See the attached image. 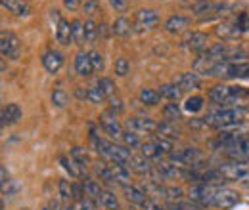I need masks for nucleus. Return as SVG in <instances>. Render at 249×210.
<instances>
[{"label": "nucleus", "instance_id": "nucleus-48", "mask_svg": "<svg viewBox=\"0 0 249 210\" xmlns=\"http://www.w3.org/2000/svg\"><path fill=\"white\" fill-rule=\"evenodd\" d=\"M157 144V147L163 151V153H173V140H169V138H163V136H156V140H154Z\"/></svg>", "mask_w": 249, "mask_h": 210}, {"label": "nucleus", "instance_id": "nucleus-24", "mask_svg": "<svg viewBox=\"0 0 249 210\" xmlns=\"http://www.w3.org/2000/svg\"><path fill=\"white\" fill-rule=\"evenodd\" d=\"M0 2L14 16H27L29 14V4L25 0H0Z\"/></svg>", "mask_w": 249, "mask_h": 210}, {"label": "nucleus", "instance_id": "nucleus-57", "mask_svg": "<svg viewBox=\"0 0 249 210\" xmlns=\"http://www.w3.org/2000/svg\"><path fill=\"white\" fill-rule=\"evenodd\" d=\"M77 96H79L81 99H83V97H87V90L83 92V90H81V88H77Z\"/></svg>", "mask_w": 249, "mask_h": 210}, {"label": "nucleus", "instance_id": "nucleus-55", "mask_svg": "<svg viewBox=\"0 0 249 210\" xmlns=\"http://www.w3.org/2000/svg\"><path fill=\"white\" fill-rule=\"evenodd\" d=\"M109 4H111V6H113L117 12H123L128 2H126V0H109Z\"/></svg>", "mask_w": 249, "mask_h": 210}, {"label": "nucleus", "instance_id": "nucleus-35", "mask_svg": "<svg viewBox=\"0 0 249 210\" xmlns=\"http://www.w3.org/2000/svg\"><path fill=\"white\" fill-rule=\"evenodd\" d=\"M73 42L75 44H85L87 42V36H85V23L75 19L73 21Z\"/></svg>", "mask_w": 249, "mask_h": 210}, {"label": "nucleus", "instance_id": "nucleus-33", "mask_svg": "<svg viewBox=\"0 0 249 210\" xmlns=\"http://www.w3.org/2000/svg\"><path fill=\"white\" fill-rule=\"evenodd\" d=\"M140 151H142V157H146V159H159V157L163 155V151L157 147L156 142H146V144H142V145H140Z\"/></svg>", "mask_w": 249, "mask_h": 210}, {"label": "nucleus", "instance_id": "nucleus-21", "mask_svg": "<svg viewBox=\"0 0 249 210\" xmlns=\"http://www.w3.org/2000/svg\"><path fill=\"white\" fill-rule=\"evenodd\" d=\"M128 164H130V168H132L136 174H140V176H150V174L154 172V168H152V164L148 162V159H146V157L132 155Z\"/></svg>", "mask_w": 249, "mask_h": 210}, {"label": "nucleus", "instance_id": "nucleus-34", "mask_svg": "<svg viewBox=\"0 0 249 210\" xmlns=\"http://www.w3.org/2000/svg\"><path fill=\"white\" fill-rule=\"evenodd\" d=\"M100 203H102V207H104V209H107V210L119 209V201H117V197H115V193H113V191H104V193H102Z\"/></svg>", "mask_w": 249, "mask_h": 210}, {"label": "nucleus", "instance_id": "nucleus-16", "mask_svg": "<svg viewBox=\"0 0 249 210\" xmlns=\"http://www.w3.org/2000/svg\"><path fill=\"white\" fill-rule=\"evenodd\" d=\"M56 40H58L60 44H63V46L71 44V42H73V23L62 19V21L56 25Z\"/></svg>", "mask_w": 249, "mask_h": 210}, {"label": "nucleus", "instance_id": "nucleus-50", "mask_svg": "<svg viewBox=\"0 0 249 210\" xmlns=\"http://www.w3.org/2000/svg\"><path fill=\"white\" fill-rule=\"evenodd\" d=\"M236 25H238L240 32H246V31H249V17H248V14H240V16L236 17Z\"/></svg>", "mask_w": 249, "mask_h": 210}, {"label": "nucleus", "instance_id": "nucleus-51", "mask_svg": "<svg viewBox=\"0 0 249 210\" xmlns=\"http://www.w3.org/2000/svg\"><path fill=\"white\" fill-rule=\"evenodd\" d=\"M123 103L119 101V99H115V97H109V111L111 113H115V115H119V113H123Z\"/></svg>", "mask_w": 249, "mask_h": 210}, {"label": "nucleus", "instance_id": "nucleus-54", "mask_svg": "<svg viewBox=\"0 0 249 210\" xmlns=\"http://www.w3.org/2000/svg\"><path fill=\"white\" fill-rule=\"evenodd\" d=\"M0 178H2V180H0V183H2V189H4V187L10 183V181H12V180H10V176H8L6 166H2V168H0Z\"/></svg>", "mask_w": 249, "mask_h": 210}, {"label": "nucleus", "instance_id": "nucleus-1", "mask_svg": "<svg viewBox=\"0 0 249 210\" xmlns=\"http://www.w3.org/2000/svg\"><path fill=\"white\" fill-rule=\"evenodd\" d=\"M244 119V109L242 107H226V105H217L213 107L205 117V124L207 126H213L218 130H224V128H232L236 124H240Z\"/></svg>", "mask_w": 249, "mask_h": 210}, {"label": "nucleus", "instance_id": "nucleus-31", "mask_svg": "<svg viewBox=\"0 0 249 210\" xmlns=\"http://www.w3.org/2000/svg\"><path fill=\"white\" fill-rule=\"evenodd\" d=\"M157 92L161 94V97L171 99V101H177V99L180 97V94H182V90H180L177 84H163Z\"/></svg>", "mask_w": 249, "mask_h": 210}, {"label": "nucleus", "instance_id": "nucleus-26", "mask_svg": "<svg viewBox=\"0 0 249 210\" xmlns=\"http://www.w3.org/2000/svg\"><path fill=\"white\" fill-rule=\"evenodd\" d=\"M60 162H62V166L73 176V178H79V176L85 174V168H83L73 157H65V155H62V157H60Z\"/></svg>", "mask_w": 249, "mask_h": 210}, {"label": "nucleus", "instance_id": "nucleus-29", "mask_svg": "<svg viewBox=\"0 0 249 210\" xmlns=\"http://www.w3.org/2000/svg\"><path fill=\"white\" fill-rule=\"evenodd\" d=\"M111 31L117 34V36H128L132 32V27H130V21L126 17H117L111 25Z\"/></svg>", "mask_w": 249, "mask_h": 210}, {"label": "nucleus", "instance_id": "nucleus-47", "mask_svg": "<svg viewBox=\"0 0 249 210\" xmlns=\"http://www.w3.org/2000/svg\"><path fill=\"white\" fill-rule=\"evenodd\" d=\"M100 0H87L85 2V6H83V12L89 16V17H92L94 14H98L100 12Z\"/></svg>", "mask_w": 249, "mask_h": 210}, {"label": "nucleus", "instance_id": "nucleus-22", "mask_svg": "<svg viewBox=\"0 0 249 210\" xmlns=\"http://www.w3.org/2000/svg\"><path fill=\"white\" fill-rule=\"evenodd\" d=\"M19 119H21V109H19L18 103H8V105L2 109V126L16 124Z\"/></svg>", "mask_w": 249, "mask_h": 210}, {"label": "nucleus", "instance_id": "nucleus-58", "mask_svg": "<svg viewBox=\"0 0 249 210\" xmlns=\"http://www.w3.org/2000/svg\"><path fill=\"white\" fill-rule=\"evenodd\" d=\"M248 107H249V101H248Z\"/></svg>", "mask_w": 249, "mask_h": 210}, {"label": "nucleus", "instance_id": "nucleus-60", "mask_svg": "<svg viewBox=\"0 0 249 210\" xmlns=\"http://www.w3.org/2000/svg\"><path fill=\"white\" fill-rule=\"evenodd\" d=\"M44 210H48V209H44Z\"/></svg>", "mask_w": 249, "mask_h": 210}, {"label": "nucleus", "instance_id": "nucleus-2", "mask_svg": "<svg viewBox=\"0 0 249 210\" xmlns=\"http://www.w3.org/2000/svg\"><path fill=\"white\" fill-rule=\"evenodd\" d=\"M220 185H211V183H194L188 189V197L192 203L199 207H211L215 205V195H217Z\"/></svg>", "mask_w": 249, "mask_h": 210}, {"label": "nucleus", "instance_id": "nucleus-40", "mask_svg": "<svg viewBox=\"0 0 249 210\" xmlns=\"http://www.w3.org/2000/svg\"><path fill=\"white\" fill-rule=\"evenodd\" d=\"M71 157L87 170V164H89V153H87V151L83 149V147H73V149H71Z\"/></svg>", "mask_w": 249, "mask_h": 210}, {"label": "nucleus", "instance_id": "nucleus-15", "mask_svg": "<svg viewBox=\"0 0 249 210\" xmlns=\"http://www.w3.org/2000/svg\"><path fill=\"white\" fill-rule=\"evenodd\" d=\"M217 34L218 36H222L224 40H234V38H238L242 32H240L238 25H236V17H234V19H226V21H222V23L217 27Z\"/></svg>", "mask_w": 249, "mask_h": 210}, {"label": "nucleus", "instance_id": "nucleus-12", "mask_svg": "<svg viewBox=\"0 0 249 210\" xmlns=\"http://www.w3.org/2000/svg\"><path fill=\"white\" fill-rule=\"evenodd\" d=\"M156 170L161 178H186V168L180 166V164H173V162L161 161L156 166Z\"/></svg>", "mask_w": 249, "mask_h": 210}, {"label": "nucleus", "instance_id": "nucleus-17", "mask_svg": "<svg viewBox=\"0 0 249 210\" xmlns=\"http://www.w3.org/2000/svg\"><path fill=\"white\" fill-rule=\"evenodd\" d=\"M157 21H159V16L152 8H144V10L136 12V23L140 27H154V25H157Z\"/></svg>", "mask_w": 249, "mask_h": 210}, {"label": "nucleus", "instance_id": "nucleus-41", "mask_svg": "<svg viewBox=\"0 0 249 210\" xmlns=\"http://www.w3.org/2000/svg\"><path fill=\"white\" fill-rule=\"evenodd\" d=\"M67 101H69V96H67V92L65 90L58 88V90L52 92V103H54L56 107H65Z\"/></svg>", "mask_w": 249, "mask_h": 210}, {"label": "nucleus", "instance_id": "nucleus-3", "mask_svg": "<svg viewBox=\"0 0 249 210\" xmlns=\"http://www.w3.org/2000/svg\"><path fill=\"white\" fill-rule=\"evenodd\" d=\"M222 79H249V63L248 61H217L215 75Z\"/></svg>", "mask_w": 249, "mask_h": 210}, {"label": "nucleus", "instance_id": "nucleus-18", "mask_svg": "<svg viewBox=\"0 0 249 210\" xmlns=\"http://www.w3.org/2000/svg\"><path fill=\"white\" fill-rule=\"evenodd\" d=\"M75 69L81 77H89L94 73L92 61H90V54H85V52H79L75 56Z\"/></svg>", "mask_w": 249, "mask_h": 210}, {"label": "nucleus", "instance_id": "nucleus-39", "mask_svg": "<svg viewBox=\"0 0 249 210\" xmlns=\"http://www.w3.org/2000/svg\"><path fill=\"white\" fill-rule=\"evenodd\" d=\"M184 109H186L188 113H197V111H201V109H203V97H199V96L188 97L186 103H184Z\"/></svg>", "mask_w": 249, "mask_h": 210}, {"label": "nucleus", "instance_id": "nucleus-42", "mask_svg": "<svg viewBox=\"0 0 249 210\" xmlns=\"http://www.w3.org/2000/svg\"><path fill=\"white\" fill-rule=\"evenodd\" d=\"M98 86L106 94V97H113V96H115V84H113L111 79H106V77L100 79V81H98Z\"/></svg>", "mask_w": 249, "mask_h": 210}, {"label": "nucleus", "instance_id": "nucleus-44", "mask_svg": "<svg viewBox=\"0 0 249 210\" xmlns=\"http://www.w3.org/2000/svg\"><path fill=\"white\" fill-rule=\"evenodd\" d=\"M124 142V145L126 147H130V149H134V147H138V145H142L140 144V140H138V136L132 132V130H126V132H123V138H121Z\"/></svg>", "mask_w": 249, "mask_h": 210}, {"label": "nucleus", "instance_id": "nucleus-4", "mask_svg": "<svg viewBox=\"0 0 249 210\" xmlns=\"http://www.w3.org/2000/svg\"><path fill=\"white\" fill-rule=\"evenodd\" d=\"M228 10V6L224 2H211V0H199L194 4V14L199 19H213L222 16Z\"/></svg>", "mask_w": 249, "mask_h": 210}, {"label": "nucleus", "instance_id": "nucleus-13", "mask_svg": "<svg viewBox=\"0 0 249 210\" xmlns=\"http://www.w3.org/2000/svg\"><path fill=\"white\" fill-rule=\"evenodd\" d=\"M173 84H177L182 92L184 90H196V88H199V86H201V79H199V75H197V73H182V75L175 77Z\"/></svg>", "mask_w": 249, "mask_h": 210}, {"label": "nucleus", "instance_id": "nucleus-20", "mask_svg": "<svg viewBox=\"0 0 249 210\" xmlns=\"http://www.w3.org/2000/svg\"><path fill=\"white\" fill-rule=\"evenodd\" d=\"M188 27H190V19L184 17V16H171V17L165 21V31H167V32H173V34L182 32V31H186Z\"/></svg>", "mask_w": 249, "mask_h": 210}, {"label": "nucleus", "instance_id": "nucleus-27", "mask_svg": "<svg viewBox=\"0 0 249 210\" xmlns=\"http://www.w3.org/2000/svg\"><path fill=\"white\" fill-rule=\"evenodd\" d=\"M83 187H85V195L89 197V199H92V201H100L102 199V187H100V183L92 178H85L83 180Z\"/></svg>", "mask_w": 249, "mask_h": 210}, {"label": "nucleus", "instance_id": "nucleus-30", "mask_svg": "<svg viewBox=\"0 0 249 210\" xmlns=\"http://www.w3.org/2000/svg\"><path fill=\"white\" fill-rule=\"evenodd\" d=\"M94 172H96V176H98L100 180H104L106 183H115L109 164H106V162H98V164L94 166ZM115 185H117V183H115Z\"/></svg>", "mask_w": 249, "mask_h": 210}, {"label": "nucleus", "instance_id": "nucleus-59", "mask_svg": "<svg viewBox=\"0 0 249 210\" xmlns=\"http://www.w3.org/2000/svg\"><path fill=\"white\" fill-rule=\"evenodd\" d=\"M23 210H29V209H23Z\"/></svg>", "mask_w": 249, "mask_h": 210}, {"label": "nucleus", "instance_id": "nucleus-49", "mask_svg": "<svg viewBox=\"0 0 249 210\" xmlns=\"http://www.w3.org/2000/svg\"><path fill=\"white\" fill-rule=\"evenodd\" d=\"M90 61H92L94 71H102L104 69V58L100 52H90Z\"/></svg>", "mask_w": 249, "mask_h": 210}, {"label": "nucleus", "instance_id": "nucleus-36", "mask_svg": "<svg viewBox=\"0 0 249 210\" xmlns=\"http://www.w3.org/2000/svg\"><path fill=\"white\" fill-rule=\"evenodd\" d=\"M58 189H60V199H62L63 203L73 199V183H69L67 180H60Z\"/></svg>", "mask_w": 249, "mask_h": 210}, {"label": "nucleus", "instance_id": "nucleus-56", "mask_svg": "<svg viewBox=\"0 0 249 210\" xmlns=\"http://www.w3.org/2000/svg\"><path fill=\"white\" fill-rule=\"evenodd\" d=\"M63 6L67 10H77L81 6V0H63Z\"/></svg>", "mask_w": 249, "mask_h": 210}, {"label": "nucleus", "instance_id": "nucleus-7", "mask_svg": "<svg viewBox=\"0 0 249 210\" xmlns=\"http://www.w3.org/2000/svg\"><path fill=\"white\" fill-rule=\"evenodd\" d=\"M220 170V174L224 176L226 181H238L244 180L246 176H249V168L242 162H234V161H228V162H222L217 166Z\"/></svg>", "mask_w": 249, "mask_h": 210}, {"label": "nucleus", "instance_id": "nucleus-8", "mask_svg": "<svg viewBox=\"0 0 249 210\" xmlns=\"http://www.w3.org/2000/svg\"><path fill=\"white\" fill-rule=\"evenodd\" d=\"M100 124H102V128H104L113 140H121V138H123V130H121V124H119L115 113L104 111V113L100 115Z\"/></svg>", "mask_w": 249, "mask_h": 210}, {"label": "nucleus", "instance_id": "nucleus-9", "mask_svg": "<svg viewBox=\"0 0 249 210\" xmlns=\"http://www.w3.org/2000/svg\"><path fill=\"white\" fill-rule=\"evenodd\" d=\"M240 203V195L232 189H224V187H218L217 195H215V207L222 210H228L232 207H236Z\"/></svg>", "mask_w": 249, "mask_h": 210}, {"label": "nucleus", "instance_id": "nucleus-6", "mask_svg": "<svg viewBox=\"0 0 249 210\" xmlns=\"http://www.w3.org/2000/svg\"><path fill=\"white\" fill-rule=\"evenodd\" d=\"M222 151H224V155H226L230 161L246 164V162H249V136H242L236 144L228 145L226 149H222Z\"/></svg>", "mask_w": 249, "mask_h": 210}, {"label": "nucleus", "instance_id": "nucleus-19", "mask_svg": "<svg viewBox=\"0 0 249 210\" xmlns=\"http://www.w3.org/2000/svg\"><path fill=\"white\" fill-rule=\"evenodd\" d=\"M184 46L194 50V52H205V46H207V34L205 32H192L184 40Z\"/></svg>", "mask_w": 249, "mask_h": 210}, {"label": "nucleus", "instance_id": "nucleus-5", "mask_svg": "<svg viewBox=\"0 0 249 210\" xmlns=\"http://www.w3.org/2000/svg\"><path fill=\"white\" fill-rule=\"evenodd\" d=\"M0 52L4 58H10V60H18L21 56V42L19 38L10 32V31H2L0 34Z\"/></svg>", "mask_w": 249, "mask_h": 210}, {"label": "nucleus", "instance_id": "nucleus-52", "mask_svg": "<svg viewBox=\"0 0 249 210\" xmlns=\"http://www.w3.org/2000/svg\"><path fill=\"white\" fill-rule=\"evenodd\" d=\"M18 189H19V183L12 180L10 183H8V185H6V187H4V189H2V195H6V197H12L14 193H18Z\"/></svg>", "mask_w": 249, "mask_h": 210}, {"label": "nucleus", "instance_id": "nucleus-23", "mask_svg": "<svg viewBox=\"0 0 249 210\" xmlns=\"http://www.w3.org/2000/svg\"><path fill=\"white\" fill-rule=\"evenodd\" d=\"M124 191V197H126V201H130L132 205H142L146 199H148V195L144 193V189L142 187H134V185H124L123 187Z\"/></svg>", "mask_w": 249, "mask_h": 210}, {"label": "nucleus", "instance_id": "nucleus-38", "mask_svg": "<svg viewBox=\"0 0 249 210\" xmlns=\"http://www.w3.org/2000/svg\"><path fill=\"white\" fill-rule=\"evenodd\" d=\"M163 117H165V120H169V122L178 120L180 119V109H178V105H177V103L165 105V107H163Z\"/></svg>", "mask_w": 249, "mask_h": 210}, {"label": "nucleus", "instance_id": "nucleus-46", "mask_svg": "<svg viewBox=\"0 0 249 210\" xmlns=\"http://www.w3.org/2000/svg\"><path fill=\"white\" fill-rule=\"evenodd\" d=\"M180 197H182V189L180 187H165V199H169L171 203H177V201H180Z\"/></svg>", "mask_w": 249, "mask_h": 210}, {"label": "nucleus", "instance_id": "nucleus-32", "mask_svg": "<svg viewBox=\"0 0 249 210\" xmlns=\"http://www.w3.org/2000/svg\"><path fill=\"white\" fill-rule=\"evenodd\" d=\"M157 132H159V136L169 138V140H175V138H178V134H180V132L173 126V122H169V120H165V122L157 124Z\"/></svg>", "mask_w": 249, "mask_h": 210}, {"label": "nucleus", "instance_id": "nucleus-53", "mask_svg": "<svg viewBox=\"0 0 249 210\" xmlns=\"http://www.w3.org/2000/svg\"><path fill=\"white\" fill-rule=\"evenodd\" d=\"M83 191H85V187H83V185H75V183H73V201H75V203H79V201H83V199H85Z\"/></svg>", "mask_w": 249, "mask_h": 210}, {"label": "nucleus", "instance_id": "nucleus-25", "mask_svg": "<svg viewBox=\"0 0 249 210\" xmlns=\"http://www.w3.org/2000/svg\"><path fill=\"white\" fill-rule=\"evenodd\" d=\"M109 168H111V174H113V180L119 185H128V168L126 164L121 162H109Z\"/></svg>", "mask_w": 249, "mask_h": 210}, {"label": "nucleus", "instance_id": "nucleus-11", "mask_svg": "<svg viewBox=\"0 0 249 210\" xmlns=\"http://www.w3.org/2000/svg\"><path fill=\"white\" fill-rule=\"evenodd\" d=\"M126 128L132 132H144V134H152L157 130V124L150 117H130L126 120Z\"/></svg>", "mask_w": 249, "mask_h": 210}, {"label": "nucleus", "instance_id": "nucleus-10", "mask_svg": "<svg viewBox=\"0 0 249 210\" xmlns=\"http://www.w3.org/2000/svg\"><path fill=\"white\" fill-rule=\"evenodd\" d=\"M209 99L215 101L217 105H226L232 107V86L226 84H217L209 90Z\"/></svg>", "mask_w": 249, "mask_h": 210}, {"label": "nucleus", "instance_id": "nucleus-45", "mask_svg": "<svg viewBox=\"0 0 249 210\" xmlns=\"http://www.w3.org/2000/svg\"><path fill=\"white\" fill-rule=\"evenodd\" d=\"M115 73L119 77H126L130 73V63H128L126 58H119V60L115 61Z\"/></svg>", "mask_w": 249, "mask_h": 210}, {"label": "nucleus", "instance_id": "nucleus-37", "mask_svg": "<svg viewBox=\"0 0 249 210\" xmlns=\"http://www.w3.org/2000/svg\"><path fill=\"white\" fill-rule=\"evenodd\" d=\"M85 36H87V44H94V42H96V38L100 36V32H98V25L94 23L92 19H89V21L85 23Z\"/></svg>", "mask_w": 249, "mask_h": 210}, {"label": "nucleus", "instance_id": "nucleus-14", "mask_svg": "<svg viewBox=\"0 0 249 210\" xmlns=\"http://www.w3.org/2000/svg\"><path fill=\"white\" fill-rule=\"evenodd\" d=\"M42 65L48 73H58L63 65V56L58 52V50H48L44 56H42Z\"/></svg>", "mask_w": 249, "mask_h": 210}, {"label": "nucleus", "instance_id": "nucleus-43", "mask_svg": "<svg viewBox=\"0 0 249 210\" xmlns=\"http://www.w3.org/2000/svg\"><path fill=\"white\" fill-rule=\"evenodd\" d=\"M87 99H90L92 103H102V101L106 99V94L102 92L100 86H90V88L87 90Z\"/></svg>", "mask_w": 249, "mask_h": 210}, {"label": "nucleus", "instance_id": "nucleus-28", "mask_svg": "<svg viewBox=\"0 0 249 210\" xmlns=\"http://www.w3.org/2000/svg\"><path fill=\"white\" fill-rule=\"evenodd\" d=\"M138 97H140V101H142L144 105H150V107H152V105H157V103L161 101V94L157 90H152V88H142Z\"/></svg>", "mask_w": 249, "mask_h": 210}]
</instances>
